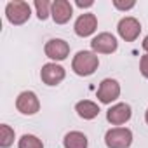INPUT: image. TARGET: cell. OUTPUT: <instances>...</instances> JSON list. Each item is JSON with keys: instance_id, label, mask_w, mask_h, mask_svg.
<instances>
[{"instance_id": "1", "label": "cell", "mask_w": 148, "mask_h": 148, "mask_svg": "<svg viewBox=\"0 0 148 148\" xmlns=\"http://www.w3.org/2000/svg\"><path fill=\"white\" fill-rule=\"evenodd\" d=\"M99 66V58L96 52L91 51H79L71 61V70L77 73L79 77H89L98 70Z\"/></svg>"}, {"instance_id": "2", "label": "cell", "mask_w": 148, "mask_h": 148, "mask_svg": "<svg viewBox=\"0 0 148 148\" xmlns=\"http://www.w3.org/2000/svg\"><path fill=\"white\" fill-rule=\"evenodd\" d=\"M5 16L9 19V23L19 26V25H25L30 19L32 9H30L28 2H23V0H12V2H9L7 7H5Z\"/></svg>"}, {"instance_id": "3", "label": "cell", "mask_w": 148, "mask_h": 148, "mask_svg": "<svg viewBox=\"0 0 148 148\" xmlns=\"http://www.w3.org/2000/svg\"><path fill=\"white\" fill-rule=\"evenodd\" d=\"M105 143L108 148H129L132 143V131L127 127H113L105 134Z\"/></svg>"}, {"instance_id": "4", "label": "cell", "mask_w": 148, "mask_h": 148, "mask_svg": "<svg viewBox=\"0 0 148 148\" xmlns=\"http://www.w3.org/2000/svg\"><path fill=\"white\" fill-rule=\"evenodd\" d=\"M117 32L119 35L125 40V42H134L139 33H141V25L136 18L132 16H127V18H122L117 25Z\"/></svg>"}, {"instance_id": "5", "label": "cell", "mask_w": 148, "mask_h": 148, "mask_svg": "<svg viewBox=\"0 0 148 148\" xmlns=\"http://www.w3.org/2000/svg\"><path fill=\"white\" fill-rule=\"evenodd\" d=\"M16 108L23 115H35L40 110V101L33 91H23L16 98Z\"/></svg>"}, {"instance_id": "6", "label": "cell", "mask_w": 148, "mask_h": 148, "mask_svg": "<svg viewBox=\"0 0 148 148\" xmlns=\"http://www.w3.org/2000/svg\"><path fill=\"white\" fill-rule=\"evenodd\" d=\"M64 77H66L64 68L56 63H47L40 70V79L45 86H58L64 80Z\"/></svg>"}, {"instance_id": "7", "label": "cell", "mask_w": 148, "mask_h": 148, "mask_svg": "<svg viewBox=\"0 0 148 148\" xmlns=\"http://www.w3.org/2000/svg\"><path fill=\"white\" fill-rule=\"evenodd\" d=\"M120 96V84L115 79H105L98 87V99L103 105H110Z\"/></svg>"}, {"instance_id": "8", "label": "cell", "mask_w": 148, "mask_h": 148, "mask_svg": "<svg viewBox=\"0 0 148 148\" xmlns=\"http://www.w3.org/2000/svg\"><path fill=\"white\" fill-rule=\"evenodd\" d=\"M91 47H92L94 52H99V54H112V52L117 51L119 42H117V38H115L112 33L103 32V33L96 35V37L91 40Z\"/></svg>"}, {"instance_id": "9", "label": "cell", "mask_w": 148, "mask_h": 148, "mask_svg": "<svg viewBox=\"0 0 148 148\" xmlns=\"http://www.w3.org/2000/svg\"><path fill=\"white\" fill-rule=\"evenodd\" d=\"M44 52H45L47 58H51L54 61H63L70 54V44L66 40H63V38H51L45 44Z\"/></svg>"}, {"instance_id": "10", "label": "cell", "mask_w": 148, "mask_h": 148, "mask_svg": "<svg viewBox=\"0 0 148 148\" xmlns=\"http://www.w3.org/2000/svg\"><path fill=\"white\" fill-rule=\"evenodd\" d=\"M75 33L79 37H91L98 28V18L92 12H84L75 21Z\"/></svg>"}, {"instance_id": "11", "label": "cell", "mask_w": 148, "mask_h": 148, "mask_svg": "<svg viewBox=\"0 0 148 148\" xmlns=\"http://www.w3.org/2000/svg\"><path fill=\"white\" fill-rule=\"evenodd\" d=\"M131 117H132V110L127 103H117V105L110 106L108 112H106V120L112 125H122Z\"/></svg>"}, {"instance_id": "12", "label": "cell", "mask_w": 148, "mask_h": 148, "mask_svg": "<svg viewBox=\"0 0 148 148\" xmlns=\"http://www.w3.org/2000/svg\"><path fill=\"white\" fill-rule=\"evenodd\" d=\"M51 16L54 19L56 25H64L71 19L73 16V7L68 0H54L52 2V9H51Z\"/></svg>"}, {"instance_id": "13", "label": "cell", "mask_w": 148, "mask_h": 148, "mask_svg": "<svg viewBox=\"0 0 148 148\" xmlns=\"http://www.w3.org/2000/svg\"><path fill=\"white\" fill-rule=\"evenodd\" d=\"M75 112H77V115L80 119L92 120V119H96L99 115V106L94 101H91V99H82V101H79L75 105Z\"/></svg>"}, {"instance_id": "14", "label": "cell", "mask_w": 148, "mask_h": 148, "mask_svg": "<svg viewBox=\"0 0 148 148\" xmlns=\"http://www.w3.org/2000/svg\"><path fill=\"white\" fill-rule=\"evenodd\" d=\"M64 148H87V136L80 131H70L63 139Z\"/></svg>"}, {"instance_id": "15", "label": "cell", "mask_w": 148, "mask_h": 148, "mask_svg": "<svg viewBox=\"0 0 148 148\" xmlns=\"http://www.w3.org/2000/svg\"><path fill=\"white\" fill-rule=\"evenodd\" d=\"M14 143V129L7 124L0 125V146L2 148H9Z\"/></svg>"}, {"instance_id": "16", "label": "cell", "mask_w": 148, "mask_h": 148, "mask_svg": "<svg viewBox=\"0 0 148 148\" xmlns=\"http://www.w3.org/2000/svg\"><path fill=\"white\" fill-rule=\"evenodd\" d=\"M18 148H44V143L35 134H23L18 143Z\"/></svg>"}, {"instance_id": "17", "label": "cell", "mask_w": 148, "mask_h": 148, "mask_svg": "<svg viewBox=\"0 0 148 148\" xmlns=\"http://www.w3.org/2000/svg\"><path fill=\"white\" fill-rule=\"evenodd\" d=\"M35 11H37V18L40 21H45L51 14V9H52V4L49 0H35Z\"/></svg>"}, {"instance_id": "18", "label": "cell", "mask_w": 148, "mask_h": 148, "mask_svg": "<svg viewBox=\"0 0 148 148\" xmlns=\"http://www.w3.org/2000/svg\"><path fill=\"white\" fill-rule=\"evenodd\" d=\"M113 5L119 9V11H129L136 5L134 0H127V2H122V0H113Z\"/></svg>"}, {"instance_id": "19", "label": "cell", "mask_w": 148, "mask_h": 148, "mask_svg": "<svg viewBox=\"0 0 148 148\" xmlns=\"http://www.w3.org/2000/svg\"><path fill=\"white\" fill-rule=\"evenodd\" d=\"M139 71H141V75L145 79H148V54L141 56V59H139Z\"/></svg>"}, {"instance_id": "20", "label": "cell", "mask_w": 148, "mask_h": 148, "mask_svg": "<svg viewBox=\"0 0 148 148\" xmlns=\"http://www.w3.org/2000/svg\"><path fill=\"white\" fill-rule=\"evenodd\" d=\"M75 4H77V7H82V9H84V7H92V4H94V2H92V0H87V2H82V0H77Z\"/></svg>"}, {"instance_id": "21", "label": "cell", "mask_w": 148, "mask_h": 148, "mask_svg": "<svg viewBox=\"0 0 148 148\" xmlns=\"http://www.w3.org/2000/svg\"><path fill=\"white\" fill-rule=\"evenodd\" d=\"M141 45H143V49H145V51H146V54H148V35L145 37V40H143V44H141Z\"/></svg>"}, {"instance_id": "22", "label": "cell", "mask_w": 148, "mask_h": 148, "mask_svg": "<svg viewBox=\"0 0 148 148\" xmlns=\"http://www.w3.org/2000/svg\"><path fill=\"white\" fill-rule=\"evenodd\" d=\"M145 120H146V124H148V108H146V112H145Z\"/></svg>"}]
</instances>
